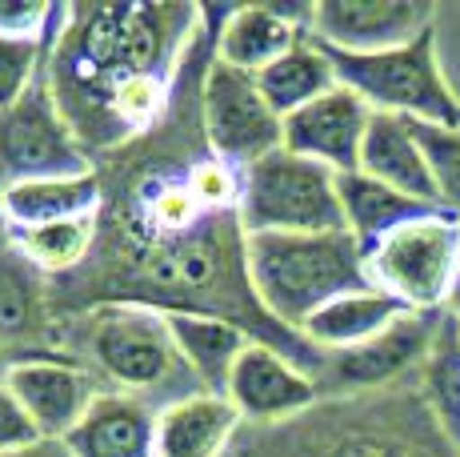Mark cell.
<instances>
[{"label":"cell","mask_w":460,"mask_h":457,"mask_svg":"<svg viewBox=\"0 0 460 457\" xmlns=\"http://www.w3.org/2000/svg\"><path fill=\"white\" fill-rule=\"evenodd\" d=\"M161 406L125 390H101L65 437L73 457H156Z\"/></svg>","instance_id":"9a60e30c"},{"label":"cell","mask_w":460,"mask_h":457,"mask_svg":"<svg viewBox=\"0 0 460 457\" xmlns=\"http://www.w3.org/2000/svg\"><path fill=\"white\" fill-rule=\"evenodd\" d=\"M456 341H460V321H456Z\"/></svg>","instance_id":"8d00e7d4"},{"label":"cell","mask_w":460,"mask_h":457,"mask_svg":"<svg viewBox=\"0 0 460 457\" xmlns=\"http://www.w3.org/2000/svg\"><path fill=\"white\" fill-rule=\"evenodd\" d=\"M412 133H417L424 161H429L440 213L460 217V125H420V121H412Z\"/></svg>","instance_id":"83f0119b"},{"label":"cell","mask_w":460,"mask_h":457,"mask_svg":"<svg viewBox=\"0 0 460 457\" xmlns=\"http://www.w3.org/2000/svg\"><path fill=\"white\" fill-rule=\"evenodd\" d=\"M200 117H205L212 157L236 165V169H249L269 153L285 148V121L264 101L256 76L225 65V60H212L205 73Z\"/></svg>","instance_id":"9c48e42d"},{"label":"cell","mask_w":460,"mask_h":457,"mask_svg":"<svg viewBox=\"0 0 460 457\" xmlns=\"http://www.w3.org/2000/svg\"><path fill=\"white\" fill-rule=\"evenodd\" d=\"M368 125H373V109L357 93L336 85L332 93L316 96L313 104L285 117V148L344 177V173L360 169Z\"/></svg>","instance_id":"7c38bea8"},{"label":"cell","mask_w":460,"mask_h":457,"mask_svg":"<svg viewBox=\"0 0 460 457\" xmlns=\"http://www.w3.org/2000/svg\"><path fill=\"white\" fill-rule=\"evenodd\" d=\"M49 52H52V45H40V40L0 37V112L13 109V104L49 73V65H44Z\"/></svg>","instance_id":"f546056e"},{"label":"cell","mask_w":460,"mask_h":457,"mask_svg":"<svg viewBox=\"0 0 460 457\" xmlns=\"http://www.w3.org/2000/svg\"><path fill=\"white\" fill-rule=\"evenodd\" d=\"M197 4H93L68 8L49 52V85L60 109L88 104L81 140H93L109 93L128 76H172L200 24Z\"/></svg>","instance_id":"6da1fadb"},{"label":"cell","mask_w":460,"mask_h":457,"mask_svg":"<svg viewBox=\"0 0 460 457\" xmlns=\"http://www.w3.org/2000/svg\"><path fill=\"white\" fill-rule=\"evenodd\" d=\"M184 181H189L192 197L200 201V209L208 217H236L244 193V173L236 165L220 161V157H205L184 173Z\"/></svg>","instance_id":"f1b7e54d"},{"label":"cell","mask_w":460,"mask_h":457,"mask_svg":"<svg viewBox=\"0 0 460 457\" xmlns=\"http://www.w3.org/2000/svg\"><path fill=\"white\" fill-rule=\"evenodd\" d=\"M40 442L37 426H32V417L24 413V406L16 401V393L8 390L4 373H0V453L8 450H24V445Z\"/></svg>","instance_id":"1f68e13d"},{"label":"cell","mask_w":460,"mask_h":457,"mask_svg":"<svg viewBox=\"0 0 460 457\" xmlns=\"http://www.w3.org/2000/svg\"><path fill=\"white\" fill-rule=\"evenodd\" d=\"M137 273L145 285L156 289V301H181V309L168 313L225 318L220 305L233 293L252 297L249 265H244V228L236 217H205L184 237L145 241L137 257Z\"/></svg>","instance_id":"3957f363"},{"label":"cell","mask_w":460,"mask_h":457,"mask_svg":"<svg viewBox=\"0 0 460 457\" xmlns=\"http://www.w3.org/2000/svg\"><path fill=\"white\" fill-rule=\"evenodd\" d=\"M4 213L13 228H32V225L68 221V217L101 213V181H96V173L13 181L4 184Z\"/></svg>","instance_id":"44dd1931"},{"label":"cell","mask_w":460,"mask_h":457,"mask_svg":"<svg viewBox=\"0 0 460 457\" xmlns=\"http://www.w3.org/2000/svg\"><path fill=\"white\" fill-rule=\"evenodd\" d=\"M445 313H448L453 321H460V253H456V277H453V293H448Z\"/></svg>","instance_id":"e575fe53"},{"label":"cell","mask_w":460,"mask_h":457,"mask_svg":"<svg viewBox=\"0 0 460 457\" xmlns=\"http://www.w3.org/2000/svg\"><path fill=\"white\" fill-rule=\"evenodd\" d=\"M241 193V221L244 237L256 233H341V177L332 169L305 157L277 148L264 161L249 165Z\"/></svg>","instance_id":"5b68a950"},{"label":"cell","mask_w":460,"mask_h":457,"mask_svg":"<svg viewBox=\"0 0 460 457\" xmlns=\"http://www.w3.org/2000/svg\"><path fill=\"white\" fill-rule=\"evenodd\" d=\"M244 265L256 305L293 333L305 329V321L336 297L368 289L365 249L349 228L244 237Z\"/></svg>","instance_id":"7a4b0ae2"},{"label":"cell","mask_w":460,"mask_h":457,"mask_svg":"<svg viewBox=\"0 0 460 457\" xmlns=\"http://www.w3.org/2000/svg\"><path fill=\"white\" fill-rule=\"evenodd\" d=\"M205 209L192 197L184 177H156L148 193L137 197V221L145 225V241H172V237L192 233L205 221Z\"/></svg>","instance_id":"484cf974"},{"label":"cell","mask_w":460,"mask_h":457,"mask_svg":"<svg viewBox=\"0 0 460 457\" xmlns=\"http://www.w3.org/2000/svg\"><path fill=\"white\" fill-rule=\"evenodd\" d=\"M329 57L336 65V81L357 93L373 112L420 125H460V96L440 65L437 29L412 45L373 57H352V52H329Z\"/></svg>","instance_id":"277c9868"},{"label":"cell","mask_w":460,"mask_h":457,"mask_svg":"<svg viewBox=\"0 0 460 457\" xmlns=\"http://www.w3.org/2000/svg\"><path fill=\"white\" fill-rule=\"evenodd\" d=\"M4 381L24 406V413L32 417L37 434L49 437V442H65L76 429V421L88 413L93 398L101 393L84 365L57 354L13 357L4 369Z\"/></svg>","instance_id":"8fae6325"},{"label":"cell","mask_w":460,"mask_h":457,"mask_svg":"<svg viewBox=\"0 0 460 457\" xmlns=\"http://www.w3.org/2000/svg\"><path fill=\"white\" fill-rule=\"evenodd\" d=\"M321 457H453V442L445 434H424V426L357 421L332 434Z\"/></svg>","instance_id":"d4e9b609"},{"label":"cell","mask_w":460,"mask_h":457,"mask_svg":"<svg viewBox=\"0 0 460 457\" xmlns=\"http://www.w3.org/2000/svg\"><path fill=\"white\" fill-rule=\"evenodd\" d=\"M81 173H93L88 148L44 73L13 109L0 112V181L13 184L37 177H81Z\"/></svg>","instance_id":"ba28073f"},{"label":"cell","mask_w":460,"mask_h":457,"mask_svg":"<svg viewBox=\"0 0 460 457\" xmlns=\"http://www.w3.org/2000/svg\"><path fill=\"white\" fill-rule=\"evenodd\" d=\"M8 369V362H4V341H0V373H4Z\"/></svg>","instance_id":"d590c367"},{"label":"cell","mask_w":460,"mask_h":457,"mask_svg":"<svg viewBox=\"0 0 460 457\" xmlns=\"http://www.w3.org/2000/svg\"><path fill=\"white\" fill-rule=\"evenodd\" d=\"M65 13L68 8L49 4V0H0V37L57 45Z\"/></svg>","instance_id":"4dcf8cb0"},{"label":"cell","mask_w":460,"mask_h":457,"mask_svg":"<svg viewBox=\"0 0 460 457\" xmlns=\"http://www.w3.org/2000/svg\"><path fill=\"white\" fill-rule=\"evenodd\" d=\"M437 8L429 0H316L308 4V37L329 52L373 57L412 45L432 32Z\"/></svg>","instance_id":"30bf717a"},{"label":"cell","mask_w":460,"mask_h":457,"mask_svg":"<svg viewBox=\"0 0 460 457\" xmlns=\"http://www.w3.org/2000/svg\"><path fill=\"white\" fill-rule=\"evenodd\" d=\"M308 37V4L300 8H272V4H244L225 16L217 32V60L241 68V73H264L272 60L293 52Z\"/></svg>","instance_id":"2e32d148"},{"label":"cell","mask_w":460,"mask_h":457,"mask_svg":"<svg viewBox=\"0 0 460 457\" xmlns=\"http://www.w3.org/2000/svg\"><path fill=\"white\" fill-rule=\"evenodd\" d=\"M13 249V225H8V213H4V181H0V253Z\"/></svg>","instance_id":"836d02e7"},{"label":"cell","mask_w":460,"mask_h":457,"mask_svg":"<svg viewBox=\"0 0 460 457\" xmlns=\"http://www.w3.org/2000/svg\"><path fill=\"white\" fill-rule=\"evenodd\" d=\"M225 398L236 406L241 417L252 421H285L300 417L305 409L316 406L321 398V381L296 365L288 354H280L269 341H252L241 354L233 377H228Z\"/></svg>","instance_id":"4fadbf2b"},{"label":"cell","mask_w":460,"mask_h":457,"mask_svg":"<svg viewBox=\"0 0 460 457\" xmlns=\"http://www.w3.org/2000/svg\"><path fill=\"white\" fill-rule=\"evenodd\" d=\"M88 354L109 381H117V390L137 393L145 401H153V393L181 381L197 390V381L189 377L181 354H176L172 333H168V313L153 309V305H96L93 318H88Z\"/></svg>","instance_id":"8992f818"},{"label":"cell","mask_w":460,"mask_h":457,"mask_svg":"<svg viewBox=\"0 0 460 457\" xmlns=\"http://www.w3.org/2000/svg\"><path fill=\"white\" fill-rule=\"evenodd\" d=\"M0 457H73V453H68L65 442H49V437H40V442L24 445V450H8Z\"/></svg>","instance_id":"d6a6232c"},{"label":"cell","mask_w":460,"mask_h":457,"mask_svg":"<svg viewBox=\"0 0 460 457\" xmlns=\"http://www.w3.org/2000/svg\"><path fill=\"white\" fill-rule=\"evenodd\" d=\"M460 253V217L429 213L401 225L365 253L368 285L396 297L409 313H437L448 305Z\"/></svg>","instance_id":"52a82bcc"},{"label":"cell","mask_w":460,"mask_h":457,"mask_svg":"<svg viewBox=\"0 0 460 457\" xmlns=\"http://www.w3.org/2000/svg\"><path fill=\"white\" fill-rule=\"evenodd\" d=\"M360 173L388 184V189L404 193V197L420 201V205L440 209L437 189H432V177H429V161H424V148L417 133H412V121L373 112L365 148H360Z\"/></svg>","instance_id":"d6986e66"},{"label":"cell","mask_w":460,"mask_h":457,"mask_svg":"<svg viewBox=\"0 0 460 457\" xmlns=\"http://www.w3.org/2000/svg\"><path fill=\"white\" fill-rule=\"evenodd\" d=\"M404 313L409 309H404L396 297L368 285V289H357V293L336 297L321 313H313V318L305 321V329H300V337H305L316 354L329 357V354H344V349H357V345H365V341L380 337V333L401 321Z\"/></svg>","instance_id":"ffe728a7"},{"label":"cell","mask_w":460,"mask_h":457,"mask_svg":"<svg viewBox=\"0 0 460 457\" xmlns=\"http://www.w3.org/2000/svg\"><path fill=\"white\" fill-rule=\"evenodd\" d=\"M168 333H172L189 377L205 393L228 390V377H233L241 354L256 341L244 325L208 318V313H168Z\"/></svg>","instance_id":"e0dca14e"},{"label":"cell","mask_w":460,"mask_h":457,"mask_svg":"<svg viewBox=\"0 0 460 457\" xmlns=\"http://www.w3.org/2000/svg\"><path fill=\"white\" fill-rule=\"evenodd\" d=\"M241 413L225 393H189L161 406L156 426V457H225Z\"/></svg>","instance_id":"ac0fdd59"},{"label":"cell","mask_w":460,"mask_h":457,"mask_svg":"<svg viewBox=\"0 0 460 457\" xmlns=\"http://www.w3.org/2000/svg\"><path fill=\"white\" fill-rule=\"evenodd\" d=\"M40 325L37 269L16 249L0 253V341H24Z\"/></svg>","instance_id":"4316f807"},{"label":"cell","mask_w":460,"mask_h":457,"mask_svg":"<svg viewBox=\"0 0 460 457\" xmlns=\"http://www.w3.org/2000/svg\"><path fill=\"white\" fill-rule=\"evenodd\" d=\"M256 85H261L264 101L272 104V112L285 121L305 109V104H313L316 96L332 93L341 81H336V65L329 49L316 45L313 37H305L293 52H285L264 73H256Z\"/></svg>","instance_id":"603a6c76"},{"label":"cell","mask_w":460,"mask_h":457,"mask_svg":"<svg viewBox=\"0 0 460 457\" xmlns=\"http://www.w3.org/2000/svg\"><path fill=\"white\" fill-rule=\"evenodd\" d=\"M341 209H344V228L357 237L360 249H373L388 233H396L401 225L417 221V217L437 213L432 205H420V201L404 197V193L388 189L365 173H344L341 177Z\"/></svg>","instance_id":"7402d4cb"},{"label":"cell","mask_w":460,"mask_h":457,"mask_svg":"<svg viewBox=\"0 0 460 457\" xmlns=\"http://www.w3.org/2000/svg\"><path fill=\"white\" fill-rule=\"evenodd\" d=\"M96 217H68V221L52 225H32V228H13V249L29 261L37 273H73L88 261L96 245Z\"/></svg>","instance_id":"cb8c5ba5"},{"label":"cell","mask_w":460,"mask_h":457,"mask_svg":"<svg viewBox=\"0 0 460 457\" xmlns=\"http://www.w3.org/2000/svg\"><path fill=\"white\" fill-rule=\"evenodd\" d=\"M437 341V321L432 313H404L396 325H388L380 337L365 341L344 354H329L316 373L321 385L336 390H376V385H393L412 365H420L432 354Z\"/></svg>","instance_id":"5bb4252c"}]
</instances>
